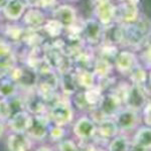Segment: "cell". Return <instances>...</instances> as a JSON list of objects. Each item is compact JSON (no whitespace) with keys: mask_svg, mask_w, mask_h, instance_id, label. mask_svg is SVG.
I'll return each instance as SVG.
<instances>
[{"mask_svg":"<svg viewBox=\"0 0 151 151\" xmlns=\"http://www.w3.org/2000/svg\"><path fill=\"white\" fill-rule=\"evenodd\" d=\"M124 100L127 105V108L138 111L146 105L145 91H143L139 85H134L132 87L127 88L124 94Z\"/></svg>","mask_w":151,"mask_h":151,"instance_id":"1","label":"cell"},{"mask_svg":"<svg viewBox=\"0 0 151 151\" xmlns=\"http://www.w3.org/2000/svg\"><path fill=\"white\" fill-rule=\"evenodd\" d=\"M50 118L58 126H65L73 119V110L65 102H57L50 110Z\"/></svg>","mask_w":151,"mask_h":151,"instance_id":"2","label":"cell"},{"mask_svg":"<svg viewBox=\"0 0 151 151\" xmlns=\"http://www.w3.org/2000/svg\"><path fill=\"white\" fill-rule=\"evenodd\" d=\"M97 127L94 121L88 117H82L74 126V133L82 140H89L96 135Z\"/></svg>","mask_w":151,"mask_h":151,"instance_id":"3","label":"cell"},{"mask_svg":"<svg viewBox=\"0 0 151 151\" xmlns=\"http://www.w3.org/2000/svg\"><path fill=\"white\" fill-rule=\"evenodd\" d=\"M139 116L137 114V111L132 109H125V110H119L116 114L115 122L118 126V128L123 130H130L133 129L138 124Z\"/></svg>","mask_w":151,"mask_h":151,"instance_id":"4","label":"cell"},{"mask_svg":"<svg viewBox=\"0 0 151 151\" xmlns=\"http://www.w3.org/2000/svg\"><path fill=\"white\" fill-rule=\"evenodd\" d=\"M31 120H32V117L27 112L21 110L14 113L8 119V125L13 132L25 133L30 126Z\"/></svg>","mask_w":151,"mask_h":151,"instance_id":"5","label":"cell"},{"mask_svg":"<svg viewBox=\"0 0 151 151\" xmlns=\"http://www.w3.org/2000/svg\"><path fill=\"white\" fill-rule=\"evenodd\" d=\"M100 111L105 117L116 115L120 110L121 98L116 94H109L103 96L99 102Z\"/></svg>","mask_w":151,"mask_h":151,"instance_id":"6","label":"cell"},{"mask_svg":"<svg viewBox=\"0 0 151 151\" xmlns=\"http://www.w3.org/2000/svg\"><path fill=\"white\" fill-rule=\"evenodd\" d=\"M47 124H48V121L41 115L32 117L30 126L28 127L26 132H27L28 135L30 136V137H32L33 139L41 140L47 135V131H48Z\"/></svg>","mask_w":151,"mask_h":151,"instance_id":"7","label":"cell"},{"mask_svg":"<svg viewBox=\"0 0 151 151\" xmlns=\"http://www.w3.org/2000/svg\"><path fill=\"white\" fill-rule=\"evenodd\" d=\"M95 13L100 22L103 24H109L115 17L116 8L110 2V0H99L96 5Z\"/></svg>","mask_w":151,"mask_h":151,"instance_id":"8","label":"cell"},{"mask_svg":"<svg viewBox=\"0 0 151 151\" xmlns=\"http://www.w3.org/2000/svg\"><path fill=\"white\" fill-rule=\"evenodd\" d=\"M151 146V131L149 127H142L136 132L133 141L134 151H149Z\"/></svg>","mask_w":151,"mask_h":151,"instance_id":"9","label":"cell"},{"mask_svg":"<svg viewBox=\"0 0 151 151\" xmlns=\"http://www.w3.org/2000/svg\"><path fill=\"white\" fill-rule=\"evenodd\" d=\"M53 17L63 26L69 27L72 26L76 21V11L70 5H62L53 12Z\"/></svg>","mask_w":151,"mask_h":151,"instance_id":"10","label":"cell"},{"mask_svg":"<svg viewBox=\"0 0 151 151\" xmlns=\"http://www.w3.org/2000/svg\"><path fill=\"white\" fill-rule=\"evenodd\" d=\"M30 145V140L24 133L14 132L7 140L9 151H27Z\"/></svg>","mask_w":151,"mask_h":151,"instance_id":"11","label":"cell"},{"mask_svg":"<svg viewBox=\"0 0 151 151\" xmlns=\"http://www.w3.org/2000/svg\"><path fill=\"white\" fill-rule=\"evenodd\" d=\"M116 67L122 74L130 73L136 67V58L132 52H121L116 58Z\"/></svg>","mask_w":151,"mask_h":151,"instance_id":"12","label":"cell"},{"mask_svg":"<svg viewBox=\"0 0 151 151\" xmlns=\"http://www.w3.org/2000/svg\"><path fill=\"white\" fill-rule=\"evenodd\" d=\"M25 6L20 0H9L3 6V13L10 20H17L23 15Z\"/></svg>","mask_w":151,"mask_h":151,"instance_id":"13","label":"cell"},{"mask_svg":"<svg viewBox=\"0 0 151 151\" xmlns=\"http://www.w3.org/2000/svg\"><path fill=\"white\" fill-rule=\"evenodd\" d=\"M119 131V128L117 126L116 122L111 119L105 118L101 122H99L98 132L100 136L103 138H111L115 137Z\"/></svg>","mask_w":151,"mask_h":151,"instance_id":"14","label":"cell"},{"mask_svg":"<svg viewBox=\"0 0 151 151\" xmlns=\"http://www.w3.org/2000/svg\"><path fill=\"white\" fill-rule=\"evenodd\" d=\"M122 6V17L126 22L135 21L138 17V0H126Z\"/></svg>","mask_w":151,"mask_h":151,"instance_id":"15","label":"cell"},{"mask_svg":"<svg viewBox=\"0 0 151 151\" xmlns=\"http://www.w3.org/2000/svg\"><path fill=\"white\" fill-rule=\"evenodd\" d=\"M16 82L11 77L2 76L0 77V95L5 98H10L15 94Z\"/></svg>","mask_w":151,"mask_h":151,"instance_id":"16","label":"cell"},{"mask_svg":"<svg viewBox=\"0 0 151 151\" xmlns=\"http://www.w3.org/2000/svg\"><path fill=\"white\" fill-rule=\"evenodd\" d=\"M130 143L124 136H117L109 144V151H128Z\"/></svg>","mask_w":151,"mask_h":151,"instance_id":"17","label":"cell"},{"mask_svg":"<svg viewBox=\"0 0 151 151\" xmlns=\"http://www.w3.org/2000/svg\"><path fill=\"white\" fill-rule=\"evenodd\" d=\"M86 35L87 37L91 42L98 41L100 35H101V28L99 24L95 20H90L86 26Z\"/></svg>","mask_w":151,"mask_h":151,"instance_id":"18","label":"cell"},{"mask_svg":"<svg viewBox=\"0 0 151 151\" xmlns=\"http://www.w3.org/2000/svg\"><path fill=\"white\" fill-rule=\"evenodd\" d=\"M43 19H45L43 14L37 9H30L24 15V21L29 25H38L42 23Z\"/></svg>","mask_w":151,"mask_h":151,"instance_id":"19","label":"cell"},{"mask_svg":"<svg viewBox=\"0 0 151 151\" xmlns=\"http://www.w3.org/2000/svg\"><path fill=\"white\" fill-rule=\"evenodd\" d=\"M84 98L86 101L87 105H95L99 103L100 100H101V92L98 89H94L93 87L90 88L89 90L84 94Z\"/></svg>","mask_w":151,"mask_h":151,"instance_id":"20","label":"cell"},{"mask_svg":"<svg viewBox=\"0 0 151 151\" xmlns=\"http://www.w3.org/2000/svg\"><path fill=\"white\" fill-rule=\"evenodd\" d=\"M130 73H131V79H132V81L134 82V84L135 85H139L140 86L142 83L145 82L146 74H145L144 70L135 67Z\"/></svg>","mask_w":151,"mask_h":151,"instance_id":"21","label":"cell"},{"mask_svg":"<svg viewBox=\"0 0 151 151\" xmlns=\"http://www.w3.org/2000/svg\"><path fill=\"white\" fill-rule=\"evenodd\" d=\"M79 84L87 89L92 88L94 86V75L89 72H83L79 76Z\"/></svg>","mask_w":151,"mask_h":151,"instance_id":"22","label":"cell"},{"mask_svg":"<svg viewBox=\"0 0 151 151\" xmlns=\"http://www.w3.org/2000/svg\"><path fill=\"white\" fill-rule=\"evenodd\" d=\"M111 68H110V65L107 63V60H100V62L97 63L96 65V72L97 74L100 75V76H107L110 72Z\"/></svg>","mask_w":151,"mask_h":151,"instance_id":"23","label":"cell"},{"mask_svg":"<svg viewBox=\"0 0 151 151\" xmlns=\"http://www.w3.org/2000/svg\"><path fill=\"white\" fill-rule=\"evenodd\" d=\"M58 151H79V148L72 140L62 141L58 145Z\"/></svg>","mask_w":151,"mask_h":151,"instance_id":"24","label":"cell"},{"mask_svg":"<svg viewBox=\"0 0 151 151\" xmlns=\"http://www.w3.org/2000/svg\"><path fill=\"white\" fill-rule=\"evenodd\" d=\"M50 135L53 140L62 139L65 135V130H64V128H63V126L55 125V127H52L50 131Z\"/></svg>","mask_w":151,"mask_h":151,"instance_id":"25","label":"cell"},{"mask_svg":"<svg viewBox=\"0 0 151 151\" xmlns=\"http://www.w3.org/2000/svg\"><path fill=\"white\" fill-rule=\"evenodd\" d=\"M63 88L67 93H73L75 91V83L72 80V78H69V79L67 77L65 78L64 83H63Z\"/></svg>","mask_w":151,"mask_h":151,"instance_id":"26","label":"cell"},{"mask_svg":"<svg viewBox=\"0 0 151 151\" xmlns=\"http://www.w3.org/2000/svg\"><path fill=\"white\" fill-rule=\"evenodd\" d=\"M10 50V47L3 40H0V57L7 55Z\"/></svg>","mask_w":151,"mask_h":151,"instance_id":"27","label":"cell"},{"mask_svg":"<svg viewBox=\"0 0 151 151\" xmlns=\"http://www.w3.org/2000/svg\"><path fill=\"white\" fill-rule=\"evenodd\" d=\"M144 118H145V122L147 124V126L150 125V104L147 103L144 107Z\"/></svg>","mask_w":151,"mask_h":151,"instance_id":"28","label":"cell"},{"mask_svg":"<svg viewBox=\"0 0 151 151\" xmlns=\"http://www.w3.org/2000/svg\"><path fill=\"white\" fill-rule=\"evenodd\" d=\"M86 151H102V150H99L98 148H96L95 146H88L86 148Z\"/></svg>","mask_w":151,"mask_h":151,"instance_id":"29","label":"cell"},{"mask_svg":"<svg viewBox=\"0 0 151 151\" xmlns=\"http://www.w3.org/2000/svg\"><path fill=\"white\" fill-rule=\"evenodd\" d=\"M3 132H4V126H3V124L0 122V137L2 136V134H3Z\"/></svg>","mask_w":151,"mask_h":151,"instance_id":"30","label":"cell"},{"mask_svg":"<svg viewBox=\"0 0 151 151\" xmlns=\"http://www.w3.org/2000/svg\"><path fill=\"white\" fill-rule=\"evenodd\" d=\"M37 151H52V150H50V148H47V147H41Z\"/></svg>","mask_w":151,"mask_h":151,"instance_id":"31","label":"cell"},{"mask_svg":"<svg viewBox=\"0 0 151 151\" xmlns=\"http://www.w3.org/2000/svg\"><path fill=\"white\" fill-rule=\"evenodd\" d=\"M5 2H6V0H0V6L4 5V4H5Z\"/></svg>","mask_w":151,"mask_h":151,"instance_id":"32","label":"cell"},{"mask_svg":"<svg viewBox=\"0 0 151 151\" xmlns=\"http://www.w3.org/2000/svg\"><path fill=\"white\" fill-rule=\"evenodd\" d=\"M119 1H126V0H119Z\"/></svg>","mask_w":151,"mask_h":151,"instance_id":"33","label":"cell"}]
</instances>
